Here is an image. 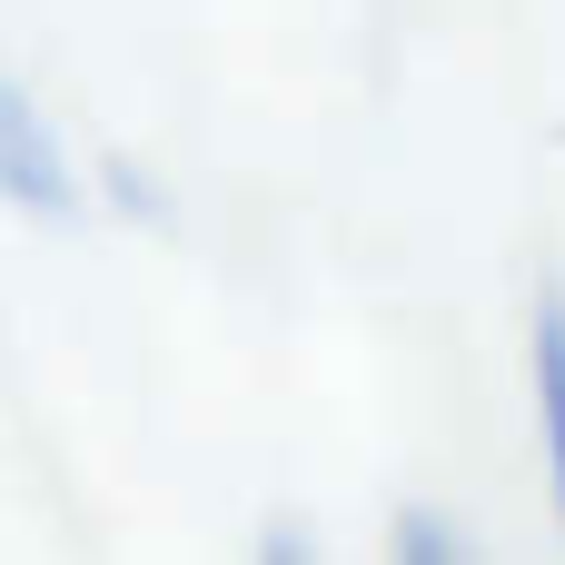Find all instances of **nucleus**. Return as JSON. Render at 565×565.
Segmentation results:
<instances>
[{
    "instance_id": "nucleus-1",
    "label": "nucleus",
    "mask_w": 565,
    "mask_h": 565,
    "mask_svg": "<svg viewBox=\"0 0 565 565\" xmlns=\"http://www.w3.org/2000/svg\"><path fill=\"white\" fill-rule=\"evenodd\" d=\"M0 189L30 199V209H70V169H60V139L30 119V99L0 79Z\"/></svg>"
},
{
    "instance_id": "nucleus-3",
    "label": "nucleus",
    "mask_w": 565,
    "mask_h": 565,
    "mask_svg": "<svg viewBox=\"0 0 565 565\" xmlns=\"http://www.w3.org/2000/svg\"><path fill=\"white\" fill-rule=\"evenodd\" d=\"M397 556H407V565H457V536L427 526V516H397Z\"/></svg>"
},
{
    "instance_id": "nucleus-2",
    "label": "nucleus",
    "mask_w": 565,
    "mask_h": 565,
    "mask_svg": "<svg viewBox=\"0 0 565 565\" xmlns=\"http://www.w3.org/2000/svg\"><path fill=\"white\" fill-rule=\"evenodd\" d=\"M536 427H546V477H556L565 526V288H536Z\"/></svg>"
}]
</instances>
